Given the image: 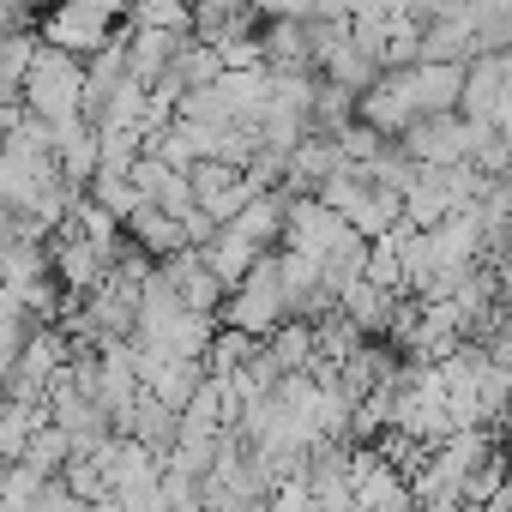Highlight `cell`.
<instances>
[{"label":"cell","instance_id":"6da1fadb","mask_svg":"<svg viewBox=\"0 0 512 512\" xmlns=\"http://www.w3.org/2000/svg\"><path fill=\"white\" fill-rule=\"evenodd\" d=\"M19 103H25L37 121H49V127L79 121V103H85V61L67 55V49H49V43H43L37 61H31V73H25Z\"/></svg>","mask_w":512,"mask_h":512},{"label":"cell","instance_id":"7a4b0ae2","mask_svg":"<svg viewBox=\"0 0 512 512\" xmlns=\"http://www.w3.org/2000/svg\"><path fill=\"white\" fill-rule=\"evenodd\" d=\"M229 326L247 332V338H272L278 326H290V302H284V284H278V260H260L241 290H229Z\"/></svg>","mask_w":512,"mask_h":512},{"label":"cell","instance_id":"3957f363","mask_svg":"<svg viewBox=\"0 0 512 512\" xmlns=\"http://www.w3.org/2000/svg\"><path fill=\"white\" fill-rule=\"evenodd\" d=\"M37 37L49 43V49H67V55H97L109 37H115V13H103V7H91V0H55V13H43L37 19Z\"/></svg>","mask_w":512,"mask_h":512},{"label":"cell","instance_id":"277c9868","mask_svg":"<svg viewBox=\"0 0 512 512\" xmlns=\"http://www.w3.org/2000/svg\"><path fill=\"white\" fill-rule=\"evenodd\" d=\"M193 253L205 260V272L223 284V296H229V290H241V278L260 266V247H253L247 235H235V229H217V235H211L205 247H193Z\"/></svg>","mask_w":512,"mask_h":512},{"label":"cell","instance_id":"5b68a950","mask_svg":"<svg viewBox=\"0 0 512 512\" xmlns=\"http://www.w3.org/2000/svg\"><path fill=\"white\" fill-rule=\"evenodd\" d=\"M121 235L145 253H157V260H175V253H187V229H181V217H169V211H157V205H139L127 223H121Z\"/></svg>","mask_w":512,"mask_h":512},{"label":"cell","instance_id":"8992f818","mask_svg":"<svg viewBox=\"0 0 512 512\" xmlns=\"http://www.w3.org/2000/svg\"><path fill=\"white\" fill-rule=\"evenodd\" d=\"M223 229L247 235L253 247H272V241L290 229V193H284V187H272V193H253V199L241 205V217H235V223H223Z\"/></svg>","mask_w":512,"mask_h":512},{"label":"cell","instance_id":"52a82bcc","mask_svg":"<svg viewBox=\"0 0 512 512\" xmlns=\"http://www.w3.org/2000/svg\"><path fill=\"white\" fill-rule=\"evenodd\" d=\"M37 49H43V37H37L31 25L0 31V97H19V91H25V73H31Z\"/></svg>","mask_w":512,"mask_h":512},{"label":"cell","instance_id":"ba28073f","mask_svg":"<svg viewBox=\"0 0 512 512\" xmlns=\"http://www.w3.org/2000/svg\"><path fill=\"white\" fill-rule=\"evenodd\" d=\"M85 199H91L97 211H109L115 223H127V217H133V211L145 205L127 169H97V175H91V187H85Z\"/></svg>","mask_w":512,"mask_h":512},{"label":"cell","instance_id":"9c48e42d","mask_svg":"<svg viewBox=\"0 0 512 512\" xmlns=\"http://www.w3.org/2000/svg\"><path fill=\"white\" fill-rule=\"evenodd\" d=\"M67 458H73V440H67V434H61V428L43 416V422L31 428V440H25L19 464H25V470H37V476L49 482V476H61V464H67Z\"/></svg>","mask_w":512,"mask_h":512},{"label":"cell","instance_id":"30bf717a","mask_svg":"<svg viewBox=\"0 0 512 512\" xmlns=\"http://www.w3.org/2000/svg\"><path fill=\"white\" fill-rule=\"evenodd\" d=\"M127 25L139 31H169V37H193V7L187 0H133Z\"/></svg>","mask_w":512,"mask_h":512},{"label":"cell","instance_id":"8fae6325","mask_svg":"<svg viewBox=\"0 0 512 512\" xmlns=\"http://www.w3.org/2000/svg\"><path fill=\"white\" fill-rule=\"evenodd\" d=\"M25 512H85V506H79V500L67 494V482H61V476H49V482L37 488V500H31Z\"/></svg>","mask_w":512,"mask_h":512}]
</instances>
